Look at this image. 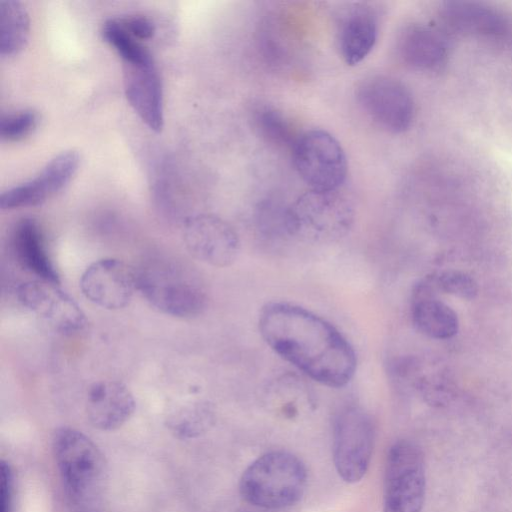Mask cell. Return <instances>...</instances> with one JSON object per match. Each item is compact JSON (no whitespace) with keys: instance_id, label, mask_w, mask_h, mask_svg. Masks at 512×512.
Instances as JSON below:
<instances>
[{"instance_id":"obj_1","label":"cell","mask_w":512,"mask_h":512,"mask_svg":"<svg viewBox=\"0 0 512 512\" xmlns=\"http://www.w3.org/2000/svg\"><path fill=\"white\" fill-rule=\"evenodd\" d=\"M266 344L312 380L332 388L348 384L357 358L342 333L321 316L287 302H270L259 313Z\"/></svg>"},{"instance_id":"obj_2","label":"cell","mask_w":512,"mask_h":512,"mask_svg":"<svg viewBox=\"0 0 512 512\" xmlns=\"http://www.w3.org/2000/svg\"><path fill=\"white\" fill-rule=\"evenodd\" d=\"M52 450L67 505L72 512H103L108 469L104 455L81 431L57 429Z\"/></svg>"},{"instance_id":"obj_3","label":"cell","mask_w":512,"mask_h":512,"mask_svg":"<svg viewBox=\"0 0 512 512\" xmlns=\"http://www.w3.org/2000/svg\"><path fill=\"white\" fill-rule=\"evenodd\" d=\"M304 464L286 451L267 452L243 472L239 491L249 504L261 509H282L297 503L305 490Z\"/></svg>"},{"instance_id":"obj_4","label":"cell","mask_w":512,"mask_h":512,"mask_svg":"<svg viewBox=\"0 0 512 512\" xmlns=\"http://www.w3.org/2000/svg\"><path fill=\"white\" fill-rule=\"evenodd\" d=\"M354 220V205L340 189H310L287 207V234L306 242L330 243L347 235Z\"/></svg>"},{"instance_id":"obj_5","label":"cell","mask_w":512,"mask_h":512,"mask_svg":"<svg viewBox=\"0 0 512 512\" xmlns=\"http://www.w3.org/2000/svg\"><path fill=\"white\" fill-rule=\"evenodd\" d=\"M137 273V290L158 311L178 318L202 313L207 297L200 282L172 263L153 260Z\"/></svg>"},{"instance_id":"obj_6","label":"cell","mask_w":512,"mask_h":512,"mask_svg":"<svg viewBox=\"0 0 512 512\" xmlns=\"http://www.w3.org/2000/svg\"><path fill=\"white\" fill-rule=\"evenodd\" d=\"M425 494L426 471L421 448L409 440L395 442L386 459L383 512H421Z\"/></svg>"},{"instance_id":"obj_7","label":"cell","mask_w":512,"mask_h":512,"mask_svg":"<svg viewBox=\"0 0 512 512\" xmlns=\"http://www.w3.org/2000/svg\"><path fill=\"white\" fill-rule=\"evenodd\" d=\"M374 424L360 407L341 409L333 423V462L339 476L356 483L366 474L374 446Z\"/></svg>"},{"instance_id":"obj_8","label":"cell","mask_w":512,"mask_h":512,"mask_svg":"<svg viewBox=\"0 0 512 512\" xmlns=\"http://www.w3.org/2000/svg\"><path fill=\"white\" fill-rule=\"evenodd\" d=\"M294 166L310 189L336 190L348 171L344 149L329 132L314 129L300 135L292 149Z\"/></svg>"},{"instance_id":"obj_9","label":"cell","mask_w":512,"mask_h":512,"mask_svg":"<svg viewBox=\"0 0 512 512\" xmlns=\"http://www.w3.org/2000/svg\"><path fill=\"white\" fill-rule=\"evenodd\" d=\"M356 97L369 118L383 129L401 133L411 126L414 100L399 80L385 75L369 76L358 85Z\"/></svg>"},{"instance_id":"obj_10","label":"cell","mask_w":512,"mask_h":512,"mask_svg":"<svg viewBox=\"0 0 512 512\" xmlns=\"http://www.w3.org/2000/svg\"><path fill=\"white\" fill-rule=\"evenodd\" d=\"M183 239L188 252L197 260L213 267L232 265L240 253V240L225 220L200 214L186 220Z\"/></svg>"},{"instance_id":"obj_11","label":"cell","mask_w":512,"mask_h":512,"mask_svg":"<svg viewBox=\"0 0 512 512\" xmlns=\"http://www.w3.org/2000/svg\"><path fill=\"white\" fill-rule=\"evenodd\" d=\"M19 302L62 334L82 330L86 318L79 305L58 284L34 280L17 288Z\"/></svg>"},{"instance_id":"obj_12","label":"cell","mask_w":512,"mask_h":512,"mask_svg":"<svg viewBox=\"0 0 512 512\" xmlns=\"http://www.w3.org/2000/svg\"><path fill=\"white\" fill-rule=\"evenodd\" d=\"M80 288L92 303L108 310L122 309L137 290V273L121 260L100 259L85 269Z\"/></svg>"},{"instance_id":"obj_13","label":"cell","mask_w":512,"mask_h":512,"mask_svg":"<svg viewBox=\"0 0 512 512\" xmlns=\"http://www.w3.org/2000/svg\"><path fill=\"white\" fill-rule=\"evenodd\" d=\"M79 161L76 151L61 152L33 179L4 191L0 196V208L10 210L44 203L70 182L78 169Z\"/></svg>"},{"instance_id":"obj_14","label":"cell","mask_w":512,"mask_h":512,"mask_svg":"<svg viewBox=\"0 0 512 512\" xmlns=\"http://www.w3.org/2000/svg\"><path fill=\"white\" fill-rule=\"evenodd\" d=\"M124 89L128 102L153 131L163 126V90L153 58L140 63H124Z\"/></svg>"},{"instance_id":"obj_15","label":"cell","mask_w":512,"mask_h":512,"mask_svg":"<svg viewBox=\"0 0 512 512\" xmlns=\"http://www.w3.org/2000/svg\"><path fill=\"white\" fill-rule=\"evenodd\" d=\"M85 409L93 427L111 431L129 420L135 410V399L124 383L103 380L89 387Z\"/></svg>"},{"instance_id":"obj_16","label":"cell","mask_w":512,"mask_h":512,"mask_svg":"<svg viewBox=\"0 0 512 512\" xmlns=\"http://www.w3.org/2000/svg\"><path fill=\"white\" fill-rule=\"evenodd\" d=\"M11 249L18 265L39 280L59 284V274L49 256L39 223L32 218L19 220L11 233Z\"/></svg>"},{"instance_id":"obj_17","label":"cell","mask_w":512,"mask_h":512,"mask_svg":"<svg viewBox=\"0 0 512 512\" xmlns=\"http://www.w3.org/2000/svg\"><path fill=\"white\" fill-rule=\"evenodd\" d=\"M378 37L376 12L365 4H354L340 18L338 44L342 58L350 66L364 60Z\"/></svg>"},{"instance_id":"obj_18","label":"cell","mask_w":512,"mask_h":512,"mask_svg":"<svg viewBox=\"0 0 512 512\" xmlns=\"http://www.w3.org/2000/svg\"><path fill=\"white\" fill-rule=\"evenodd\" d=\"M402 60L420 70H436L447 60V43L438 31L422 24L406 27L398 40Z\"/></svg>"},{"instance_id":"obj_19","label":"cell","mask_w":512,"mask_h":512,"mask_svg":"<svg viewBox=\"0 0 512 512\" xmlns=\"http://www.w3.org/2000/svg\"><path fill=\"white\" fill-rule=\"evenodd\" d=\"M412 320L421 333L434 339L453 337L459 326L457 314L434 298L428 280L420 283L413 292Z\"/></svg>"},{"instance_id":"obj_20","label":"cell","mask_w":512,"mask_h":512,"mask_svg":"<svg viewBox=\"0 0 512 512\" xmlns=\"http://www.w3.org/2000/svg\"><path fill=\"white\" fill-rule=\"evenodd\" d=\"M451 28L474 34L497 35L507 28V20L498 10L474 1H448L440 10Z\"/></svg>"},{"instance_id":"obj_21","label":"cell","mask_w":512,"mask_h":512,"mask_svg":"<svg viewBox=\"0 0 512 512\" xmlns=\"http://www.w3.org/2000/svg\"><path fill=\"white\" fill-rule=\"evenodd\" d=\"M29 15L21 2H0V55L17 54L26 44L29 35Z\"/></svg>"},{"instance_id":"obj_22","label":"cell","mask_w":512,"mask_h":512,"mask_svg":"<svg viewBox=\"0 0 512 512\" xmlns=\"http://www.w3.org/2000/svg\"><path fill=\"white\" fill-rule=\"evenodd\" d=\"M215 420V411L208 401L199 400L188 403L173 413L169 418L170 428L182 437H193L200 434Z\"/></svg>"},{"instance_id":"obj_23","label":"cell","mask_w":512,"mask_h":512,"mask_svg":"<svg viewBox=\"0 0 512 512\" xmlns=\"http://www.w3.org/2000/svg\"><path fill=\"white\" fill-rule=\"evenodd\" d=\"M255 124L260 134L270 143L293 149L301 134H297L291 122L280 111L272 107H261L255 111Z\"/></svg>"},{"instance_id":"obj_24","label":"cell","mask_w":512,"mask_h":512,"mask_svg":"<svg viewBox=\"0 0 512 512\" xmlns=\"http://www.w3.org/2000/svg\"><path fill=\"white\" fill-rule=\"evenodd\" d=\"M102 35L118 52L124 63H140L152 59L147 47L132 36L118 18L109 19L104 23Z\"/></svg>"},{"instance_id":"obj_25","label":"cell","mask_w":512,"mask_h":512,"mask_svg":"<svg viewBox=\"0 0 512 512\" xmlns=\"http://www.w3.org/2000/svg\"><path fill=\"white\" fill-rule=\"evenodd\" d=\"M38 114L31 109L6 114L0 120V136L7 141L20 140L37 125Z\"/></svg>"},{"instance_id":"obj_26","label":"cell","mask_w":512,"mask_h":512,"mask_svg":"<svg viewBox=\"0 0 512 512\" xmlns=\"http://www.w3.org/2000/svg\"><path fill=\"white\" fill-rule=\"evenodd\" d=\"M435 284L441 291L462 299H473L478 292L475 280L461 271H445L439 275Z\"/></svg>"},{"instance_id":"obj_27","label":"cell","mask_w":512,"mask_h":512,"mask_svg":"<svg viewBox=\"0 0 512 512\" xmlns=\"http://www.w3.org/2000/svg\"><path fill=\"white\" fill-rule=\"evenodd\" d=\"M118 19L123 27L139 41L150 39L155 33L154 23L144 15H128Z\"/></svg>"},{"instance_id":"obj_28","label":"cell","mask_w":512,"mask_h":512,"mask_svg":"<svg viewBox=\"0 0 512 512\" xmlns=\"http://www.w3.org/2000/svg\"><path fill=\"white\" fill-rule=\"evenodd\" d=\"M0 512L14 511V477L10 465L1 462L0 470Z\"/></svg>"}]
</instances>
